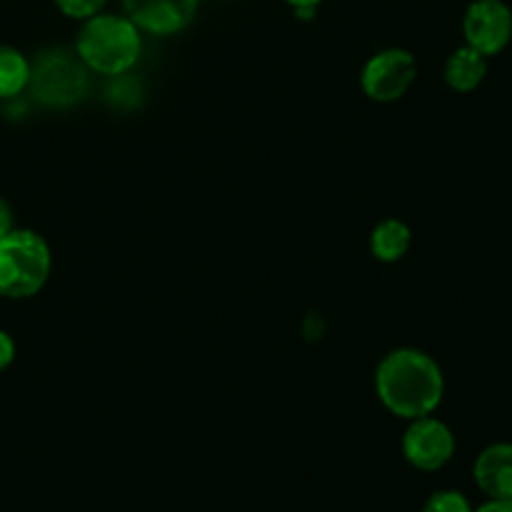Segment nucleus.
Returning a JSON list of instances; mask_svg holds the SVG:
<instances>
[{
	"label": "nucleus",
	"mask_w": 512,
	"mask_h": 512,
	"mask_svg": "<svg viewBox=\"0 0 512 512\" xmlns=\"http://www.w3.org/2000/svg\"><path fill=\"white\" fill-rule=\"evenodd\" d=\"M375 393L388 413L403 420L425 418L443 403V370L418 348L390 350L375 370Z\"/></svg>",
	"instance_id": "f257e3e1"
},
{
	"label": "nucleus",
	"mask_w": 512,
	"mask_h": 512,
	"mask_svg": "<svg viewBox=\"0 0 512 512\" xmlns=\"http://www.w3.org/2000/svg\"><path fill=\"white\" fill-rule=\"evenodd\" d=\"M140 50H143V40L133 20L113 13H98L83 20V28L75 40V53L80 63L110 78L128 73L138 63Z\"/></svg>",
	"instance_id": "f03ea898"
},
{
	"label": "nucleus",
	"mask_w": 512,
	"mask_h": 512,
	"mask_svg": "<svg viewBox=\"0 0 512 512\" xmlns=\"http://www.w3.org/2000/svg\"><path fill=\"white\" fill-rule=\"evenodd\" d=\"M50 268L53 255L35 230L13 228L0 238V298H33L48 283Z\"/></svg>",
	"instance_id": "7ed1b4c3"
},
{
	"label": "nucleus",
	"mask_w": 512,
	"mask_h": 512,
	"mask_svg": "<svg viewBox=\"0 0 512 512\" xmlns=\"http://www.w3.org/2000/svg\"><path fill=\"white\" fill-rule=\"evenodd\" d=\"M80 58L68 53H45L40 55L38 63L30 65V83L35 98L48 108H70L78 100H83L88 90V75Z\"/></svg>",
	"instance_id": "20e7f679"
},
{
	"label": "nucleus",
	"mask_w": 512,
	"mask_h": 512,
	"mask_svg": "<svg viewBox=\"0 0 512 512\" xmlns=\"http://www.w3.org/2000/svg\"><path fill=\"white\" fill-rule=\"evenodd\" d=\"M418 63L410 50L385 48L375 53L360 73V88L375 103H395L413 88Z\"/></svg>",
	"instance_id": "39448f33"
},
{
	"label": "nucleus",
	"mask_w": 512,
	"mask_h": 512,
	"mask_svg": "<svg viewBox=\"0 0 512 512\" xmlns=\"http://www.w3.org/2000/svg\"><path fill=\"white\" fill-rule=\"evenodd\" d=\"M403 455L413 468L435 473L445 468L455 455V435L443 420L425 415V418L410 420L403 435Z\"/></svg>",
	"instance_id": "423d86ee"
},
{
	"label": "nucleus",
	"mask_w": 512,
	"mask_h": 512,
	"mask_svg": "<svg viewBox=\"0 0 512 512\" xmlns=\"http://www.w3.org/2000/svg\"><path fill=\"white\" fill-rule=\"evenodd\" d=\"M465 45L483 53L498 55L512 40V10L503 0H475L463 18Z\"/></svg>",
	"instance_id": "0eeeda50"
},
{
	"label": "nucleus",
	"mask_w": 512,
	"mask_h": 512,
	"mask_svg": "<svg viewBox=\"0 0 512 512\" xmlns=\"http://www.w3.org/2000/svg\"><path fill=\"white\" fill-rule=\"evenodd\" d=\"M200 0H123L125 18L150 35H175L193 23Z\"/></svg>",
	"instance_id": "6e6552de"
},
{
	"label": "nucleus",
	"mask_w": 512,
	"mask_h": 512,
	"mask_svg": "<svg viewBox=\"0 0 512 512\" xmlns=\"http://www.w3.org/2000/svg\"><path fill=\"white\" fill-rule=\"evenodd\" d=\"M473 478L490 500H512V443L488 445L475 460Z\"/></svg>",
	"instance_id": "1a4fd4ad"
},
{
	"label": "nucleus",
	"mask_w": 512,
	"mask_h": 512,
	"mask_svg": "<svg viewBox=\"0 0 512 512\" xmlns=\"http://www.w3.org/2000/svg\"><path fill=\"white\" fill-rule=\"evenodd\" d=\"M488 75V58L470 45L453 50L445 63V83L455 93H473Z\"/></svg>",
	"instance_id": "9d476101"
},
{
	"label": "nucleus",
	"mask_w": 512,
	"mask_h": 512,
	"mask_svg": "<svg viewBox=\"0 0 512 512\" xmlns=\"http://www.w3.org/2000/svg\"><path fill=\"white\" fill-rule=\"evenodd\" d=\"M410 243H413V233H410L408 223L398 218H385L370 233V253L380 263H398L408 255Z\"/></svg>",
	"instance_id": "9b49d317"
},
{
	"label": "nucleus",
	"mask_w": 512,
	"mask_h": 512,
	"mask_svg": "<svg viewBox=\"0 0 512 512\" xmlns=\"http://www.w3.org/2000/svg\"><path fill=\"white\" fill-rule=\"evenodd\" d=\"M30 60L13 45H0V100H13L28 88Z\"/></svg>",
	"instance_id": "f8f14e48"
},
{
	"label": "nucleus",
	"mask_w": 512,
	"mask_h": 512,
	"mask_svg": "<svg viewBox=\"0 0 512 512\" xmlns=\"http://www.w3.org/2000/svg\"><path fill=\"white\" fill-rule=\"evenodd\" d=\"M423 512H473V505L458 490H440L430 495Z\"/></svg>",
	"instance_id": "ddd939ff"
},
{
	"label": "nucleus",
	"mask_w": 512,
	"mask_h": 512,
	"mask_svg": "<svg viewBox=\"0 0 512 512\" xmlns=\"http://www.w3.org/2000/svg\"><path fill=\"white\" fill-rule=\"evenodd\" d=\"M105 3H108V0H55L60 13H63L65 18L73 20L93 18V15H98L100 10H103Z\"/></svg>",
	"instance_id": "4468645a"
},
{
	"label": "nucleus",
	"mask_w": 512,
	"mask_h": 512,
	"mask_svg": "<svg viewBox=\"0 0 512 512\" xmlns=\"http://www.w3.org/2000/svg\"><path fill=\"white\" fill-rule=\"evenodd\" d=\"M15 360V343L5 330H0V373L8 370Z\"/></svg>",
	"instance_id": "2eb2a0df"
},
{
	"label": "nucleus",
	"mask_w": 512,
	"mask_h": 512,
	"mask_svg": "<svg viewBox=\"0 0 512 512\" xmlns=\"http://www.w3.org/2000/svg\"><path fill=\"white\" fill-rule=\"evenodd\" d=\"M13 228H15L13 210H10V205L0 198V238H5V235H8Z\"/></svg>",
	"instance_id": "dca6fc26"
},
{
	"label": "nucleus",
	"mask_w": 512,
	"mask_h": 512,
	"mask_svg": "<svg viewBox=\"0 0 512 512\" xmlns=\"http://www.w3.org/2000/svg\"><path fill=\"white\" fill-rule=\"evenodd\" d=\"M473 512H512V500H488L483 508Z\"/></svg>",
	"instance_id": "f3484780"
},
{
	"label": "nucleus",
	"mask_w": 512,
	"mask_h": 512,
	"mask_svg": "<svg viewBox=\"0 0 512 512\" xmlns=\"http://www.w3.org/2000/svg\"><path fill=\"white\" fill-rule=\"evenodd\" d=\"M288 5H293L295 10H315L323 0H285Z\"/></svg>",
	"instance_id": "a211bd4d"
}]
</instances>
